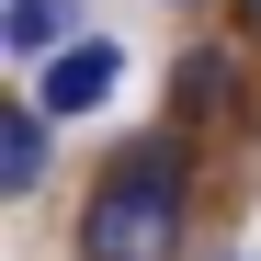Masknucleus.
Returning <instances> with one entry per match:
<instances>
[{
	"mask_svg": "<svg viewBox=\"0 0 261 261\" xmlns=\"http://www.w3.org/2000/svg\"><path fill=\"white\" fill-rule=\"evenodd\" d=\"M182 239H193V148L182 125H159V137L114 148V170L91 182L80 261H182Z\"/></svg>",
	"mask_w": 261,
	"mask_h": 261,
	"instance_id": "obj_1",
	"label": "nucleus"
},
{
	"mask_svg": "<svg viewBox=\"0 0 261 261\" xmlns=\"http://www.w3.org/2000/svg\"><path fill=\"white\" fill-rule=\"evenodd\" d=\"M227 261H239V250H227Z\"/></svg>",
	"mask_w": 261,
	"mask_h": 261,
	"instance_id": "obj_6",
	"label": "nucleus"
},
{
	"mask_svg": "<svg viewBox=\"0 0 261 261\" xmlns=\"http://www.w3.org/2000/svg\"><path fill=\"white\" fill-rule=\"evenodd\" d=\"M182 114H193V125L239 114V57H227V46H193L182 68H170V125H182Z\"/></svg>",
	"mask_w": 261,
	"mask_h": 261,
	"instance_id": "obj_4",
	"label": "nucleus"
},
{
	"mask_svg": "<svg viewBox=\"0 0 261 261\" xmlns=\"http://www.w3.org/2000/svg\"><path fill=\"white\" fill-rule=\"evenodd\" d=\"M114 80H125V46L114 34H80V46H57L34 68V102L46 114H91V102H114Z\"/></svg>",
	"mask_w": 261,
	"mask_h": 261,
	"instance_id": "obj_2",
	"label": "nucleus"
},
{
	"mask_svg": "<svg viewBox=\"0 0 261 261\" xmlns=\"http://www.w3.org/2000/svg\"><path fill=\"white\" fill-rule=\"evenodd\" d=\"M0 46L23 68H46L57 46H80V0H12V12H0Z\"/></svg>",
	"mask_w": 261,
	"mask_h": 261,
	"instance_id": "obj_5",
	"label": "nucleus"
},
{
	"mask_svg": "<svg viewBox=\"0 0 261 261\" xmlns=\"http://www.w3.org/2000/svg\"><path fill=\"white\" fill-rule=\"evenodd\" d=\"M46 137H57V114L34 91L0 102V193H34V182H46Z\"/></svg>",
	"mask_w": 261,
	"mask_h": 261,
	"instance_id": "obj_3",
	"label": "nucleus"
}]
</instances>
